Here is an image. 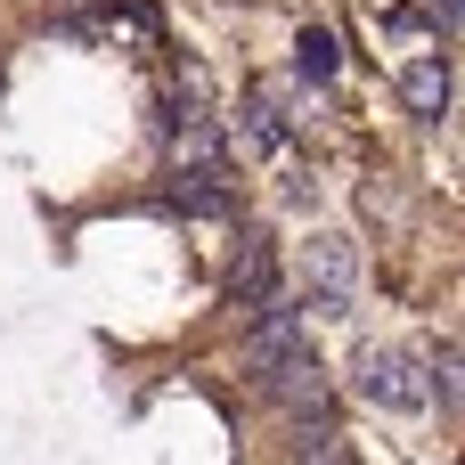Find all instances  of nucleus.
I'll return each mask as SVG.
<instances>
[{
    "instance_id": "5",
    "label": "nucleus",
    "mask_w": 465,
    "mask_h": 465,
    "mask_svg": "<svg viewBox=\"0 0 465 465\" xmlns=\"http://www.w3.org/2000/svg\"><path fill=\"white\" fill-rule=\"evenodd\" d=\"M401 90H409V106H417L425 123H441L450 98H458V74H450V57H417V65L401 74Z\"/></svg>"
},
{
    "instance_id": "3",
    "label": "nucleus",
    "mask_w": 465,
    "mask_h": 465,
    "mask_svg": "<svg viewBox=\"0 0 465 465\" xmlns=\"http://www.w3.org/2000/svg\"><path fill=\"white\" fill-rule=\"evenodd\" d=\"M172 204L196 213V221H229V213H237V188H229L213 163H188V172H172Z\"/></svg>"
},
{
    "instance_id": "4",
    "label": "nucleus",
    "mask_w": 465,
    "mask_h": 465,
    "mask_svg": "<svg viewBox=\"0 0 465 465\" xmlns=\"http://www.w3.org/2000/svg\"><path fill=\"white\" fill-rule=\"evenodd\" d=\"M270 294H278V262H270V245H262V237H245V253H237V270H229V311H237V319H253Z\"/></svg>"
},
{
    "instance_id": "9",
    "label": "nucleus",
    "mask_w": 465,
    "mask_h": 465,
    "mask_svg": "<svg viewBox=\"0 0 465 465\" xmlns=\"http://www.w3.org/2000/svg\"><path fill=\"white\" fill-rule=\"evenodd\" d=\"M425 401H441V417H458V343H441V360H433V384H425Z\"/></svg>"
},
{
    "instance_id": "1",
    "label": "nucleus",
    "mask_w": 465,
    "mask_h": 465,
    "mask_svg": "<svg viewBox=\"0 0 465 465\" xmlns=\"http://www.w3.org/2000/svg\"><path fill=\"white\" fill-rule=\"evenodd\" d=\"M351 294H360V253L351 237H311V294L294 311L311 319H351Z\"/></svg>"
},
{
    "instance_id": "8",
    "label": "nucleus",
    "mask_w": 465,
    "mask_h": 465,
    "mask_svg": "<svg viewBox=\"0 0 465 465\" xmlns=\"http://www.w3.org/2000/svg\"><path fill=\"white\" fill-rule=\"evenodd\" d=\"M294 458H351V441H343V425H327V417L311 425V417H302V425H294Z\"/></svg>"
},
{
    "instance_id": "2",
    "label": "nucleus",
    "mask_w": 465,
    "mask_h": 465,
    "mask_svg": "<svg viewBox=\"0 0 465 465\" xmlns=\"http://www.w3.org/2000/svg\"><path fill=\"white\" fill-rule=\"evenodd\" d=\"M351 384H360V401L368 409H425V384H417V368L401 360V351H360L351 360Z\"/></svg>"
},
{
    "instance_id": "6",
    "label": "nucleus",
    "mask_w": 465,
    "mask_h": 465,
    "mask_svg": "<svg viewBox=\"0 0 465 465\" xmlns=\"http://www.w3.org/2000/svg\"><path fill=\"white\" fill-rule=\"evenodd\" d=\"M262 392H270V401H286V409H319V401H327V368H319L311 351H294L286 368H270V376H262Z\"/></svg>"
},
{
    "instance_id": "10",
    "label": "nucleus",
    "mask_w": 465,
    "mask_h": 465,
    "mask_svg": "<svg viewBox=\"0 0 465 465\" xmlns=\"http://www.w3.org/2000/svg\"><path fill=\"white\" fill-rule=\"evenodd\" d=\"M245 131H253V147H286V123H278V106H245Z\"/></svg>"
},
{
    "instance_id": "7",
    "label": "nucleus",
    "mask_w": 465,
    "mask_h": 465,
    "mask_svg": "<svg viewBox=\"0 0 465 465\" xmlns=\"http://www.w3.org/2000/svg\"><path fill=\"white\" fill-rule=\"evenodd\" d=\"M335 65H343L335 33H327V25H302V41H294V74H302V82H335Z\"/></svg>"
},
{
    "instance_id": "11",
    "label": "nucleus",
    "mask_w": 465,
    "mask_h": 465,
    "mask_svg": "<svg viewBox=\"0 0 465 465\" xmlns=\"http://www.w3.org/2000/svg\"><path fill=\"white\" fill-rule=\"evenodd\" d=\"M425 25H433L441 41H458V0H425Z\"/></svg>"
}]
</instances>
